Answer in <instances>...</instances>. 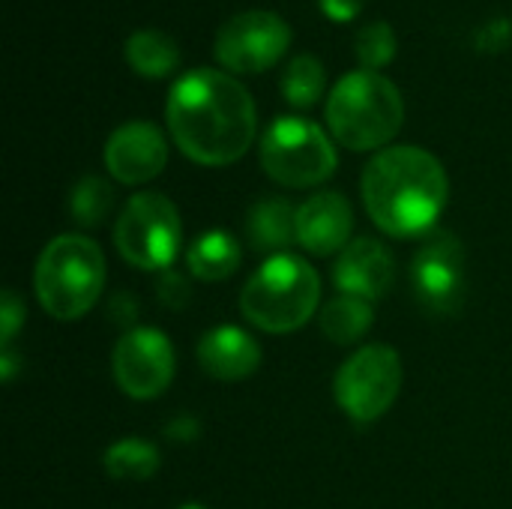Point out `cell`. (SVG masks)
Returning <instances> with one entry per match:
<instances>
[{
    "label": "cell",
    "mask_w": 512,
    "mask_h": 509,
    "mask_svg": "<svg viewBox=\"0 0 512 509\" xmlns=\"http://www.w3.org/2000/svg\"><path fill=\"white\" fill-rule=\"evenodd\" d=\"M165 120L180 153L207 168L246 156L258 132L249 90L222 69L186 72L168 93Z\"/></svg>",
    "instance_id": "6da1fadb"
},
{
    "label": "cell",
    "mask_w": 512,
    "mask_h": 509,
    "mask_svg": "<svg viewBox=\"0 0 512 509\" xmlns=\"http://www.w3.org/2000/svg\"><path fill=\"white\" fill-rule=\"evenodd\" d=\"M372 321H375L372 303L360 300V297H348V294L333 297L321 309V333L333 345H354V342H360L372 330Z\"/></svg>",
    "instance_id": "d6986e66"
},
{
    "label": "cell",
    "mask_w": 512,
    "mask_h": 509,
    "mask_svg": "<svg viewBox=\"0 0 512 509\" xmlns=\"http://www.w3.org/2000/svg\"><path fill=\"white\" fill-rule=\"evenodd\" d=\"M402 123L405 99L381 72H348L327 96L330 135L348 150H381L399 135Z\"/></svg>",
    "instance_id": "3957f363"
},
{
    "label": "cell",
    "mask_w": 512,
    "mask_h": 509,
    "mask_svg": "<svg viewBox=\"0 0 512 509\" xmlns=\"http://www.w3.org/2000/svg\"><path fill=\"white\" fill-rule=\"evenodd\" d=\"M198 363L216 381H225V384L243 381V378L258 372L261 345L252 333H246L234 324H222V327H213L201 336Z\"/></svg>",
    "instance_id": "9a60e30c"
},
{
    "label": "cell",
    "mask_w": 512,
    "mask_h": 509,
    "mask_svg": "<svg viewBox=\"0 0 512 509\" xmlns=\"http://www.w3.org/2000/svg\"><path fill=\"white\" fill-rule=\"evenodd\" d=\"M183 243V222L162 192L132 195L114 222V246L135 270H168Z\"/></svg>",
    "instance_id": "52a82bcc"
},
{
    "label": "cell",
    "mask_w": 512,
    "mask_h": 509,
    "mask_svg": "<svg viewBox=\"0 0 512 509\" xmlns=\"http://www.w3.org/2000/svg\"><path fill=\"white\" fill-rule=\"evenodd\" d=\"M165 435L171 441H195L198 438V423L192 417H180V420H174V423L165 426Z\"/></svg>",
    "instance_id": "484cf974"
},
{
    "label": "cell",
    "mask_w": 512,
    "mask_h": 509,
    "mask_svg": "<svg viewBox=\"0 0 512 509\" xmlns=\"http://www.w3.org/2000/svg\"><path fill=\"white\" fill-rule=\"evenodd\" d=\"M240 261H243V252H240L237 237L222 228L204 231L186 252V267L201 282H222L234 276Z\"/></svg>",
    "instance_id": "e0dca14e"
},
{
    "label": "cell",
    "mask_w": 512,
    "mask_h": 509,
    "mask_svg": "<svg viewBox=\"0 0 512 509\" xmlns=\"http://www.w3.org/2000/svg\"><path fill=\"white\" fill-rule=\"evenodd\" d=\"M261 168L288 189H312L333 177L339 156L333 138L306 117H276L261 138Z\"/></svg>",
    "instance_id": "8992f818"
},
{
    "label": "cell",
    "mask_w": 512,
    "mask_h": 509,
    "mask_svg": "<svg viewBox=\"0 0 512 509\" xmlns=\"http://www.w3.org/2000/svg\"><path fill=\"white\" fill-rule=\"evenodd\" d=\"M327 87L324 63L312 54H300L288 63L282 75V96L294 108H312Z\"/></svg>",
    "instance_id": "44dd1931"
},
{
    "label": "cell",
    "mask_w": 512,
    "mask_h": 509,
    "mask_svg": "<svg viewBox=\"0 0 512 509\" xmlns=\"http://www.w3.org/2000/svg\"><path fill=\"white\" fill-rule=\"evenodd\" d=\"M168 165V141L150 120H129L117 126L105 144V168L123 186H141L159 177Z\"/></svg>",
    "instance_id": "7c38bea8"
},
{
    "label": "cell",
    "mask_w": 512,
    "mask_h": 509,
    "mask_svg": "<svg viewBox=\"0 0 512 509\" xmlns=\"http://www.w3.org/2000/svg\"><path fill=\"white\" fill-rule=\"evenodd\" d=\"M111 204H114V189L108 180H102L96 174L81 177L69 192V216L81 228L102 225L111 213Z\"/></svg>",
    "instance_id": "7402d4cb"
},
{
    "label": "cell",
    "mask_w": 512,
    "mask_h": 509,
    "mask_svg": "<svg viewBox=\"0 0 512 509\" xmlns=\"http://www.w3.org/2000/svg\"><path fill=\"white\" fill-rule=\"evenodd\" d=\"M321 300V279L306 258L282 252L270 255L243 285L240 312L264 333H294L315 315Z\"/></svg>",
    "instance_id": "277c9868"
},
{
    "label": "cell",
    "mask_w": 512,
    "mask_h": 509,
    "mask_svg": "<svg viewBox=\"0 0 512 509\" xmlns=\"http://www.w3.org/2000/svg\"><path fill=\"white\" fill-rule=\"evenodd\" d=\"M33 288L39 306L57 321L84 318L105 288V255L84 234L54 237L36 261Z\"/></svg>",
    "instance_id": "5b68a950"
},
{
    "label": "cell",
    "mask_w": 512,
    "mask_h": 509,
    "mask_svg": "<svg viewBox=\"0 0 512 509\" xmlns=\"http://www.w3.org/2000/svg\"><path fill=\"white\" fill-rule=\"evenodd\" d=\"M24 315H27L24 312V300L12 288H6L3 291V300H0V342H3V348L12 345L18 327L24 324Z\"/></svg>",
    "instance_id": "cb8c5ba5"
},
{
    "label": "cell",
    "mask_w": 512,
    "mask_h": 509,
    "mask_svg": "<svg viewBox=\"0 0 512 509\" xmlns=\"http://www.w3.org/2000/svg\"><path fill=\"white\" fill-rule=\"evenodd\" d=\"M333 282L348 297L378 303L393 291L396 258L375 237H357L339 252L333 267Z\"/></svg>",
    "instance_id": "4fadbf2b"
},
{
    "label": "cell",
    "mask_w": 512,
    "mask_h": 509,
    "mask_svg": "<svg viewBox=\"0 0 512 509\" xmlns=\"http://www.w3.org/2000/svg\"><path fill=\"white\" fill-rule=\"evenodd\" d=\"M291 48V27L282 15L270 9H249L231 15L213 42L216 60L225 72L234 75H258L276 66Z\"/></svg>",
    "instance_id": "9c48e42d"
},
{
    "label": "cell",
    "mask_w": 512,
    "mask_h": 509,
    "mask_svg": "<svg viewBox=\"0 0 512 509\" xmlns=\"http://www.w3.org/2000/svg\"><path fill=\"white\" fill-rule=\"evenodd\" d=\"M246 240L255 252L282 255L297 243V207L288 198H261L246 216Z\"/></svg>",
    "instance_id": "2e32d148"
},
{
    "label": "cell",
    "mask_w": 512,
    "mask_h": 509,
    "mask_svg": "<svg viewBox=\"0 0 512 509\" xmlns=\"http://www.w3.org/2000/svg\"><path fill=\"white\" fill-rule=\"evenodd\" d=\"M177 357L171 339L156 327L123 333L111 351V372L129 399H156L174 381Z\"/></svg>",
    "instance_id": "30bf717a"
},
{
    "label": "cell",
    "mask_w": 512,
    "mask_h": 509,
    "mask_svg": "<svg viewBox=\"0 0 512 509\" xmlns=\"http://www.w3.org/2000/svg\"><path fill=\"white\" fill-rule=\"evenodd\" d=\"M318 6L330 21H351L360 15L363 0H318Z\"/></svg>",
    "instance_id": "d4e9b609"
},
{
    "label": "cell",
    "mask_w": 512,
    "mask_h": 509,
    "mask_svg": "<svg viewBox=\"0 0 512 509\" xmlns=\"http://www.w3.org/2000/svg\"><path fill=\"white\" fill-rule=\"evenodd\" d=\"M411 285L420 306L432 315H450L465 291V249L456 234L435 228L423 237L411 261Z\"/></svg>",
    "instance_id": "8fae6325"
},
{
    "label": "cell",
    "mask_w": 512,
    "mask_h": 509,
    "mask_svg": "<svg viewBox=\"0 0 512 509\" xmlns=\"http://www.w3.org/2000/svg\"><path fill=\"white\" fill-rule=\"evenodd\" d=\"M126 63L144 78H165L180 66L177 42L162 30H135L126 39Z\"/></svg>",
    "instance_id": "ac0fdd59"
},
{
    "label": "cell",
    "mask_w": 512,
    "mask_h": 509,
    "mask_svg": "<svg viewBox=\"0 0 512 509\" xmlns=\"http://www.w3.org/2000/svg\"><path fill=\"white\" fill-rule=\"evenodd\" d=\"M360 192L375 228L408 240L435 231L450 198V180L438 156L414 144H399L378 150L366 162Z\"/></svg>",
    "instance_id": "7a4b0ae2"
},
{
    "label": "cell",
    "mask_w": 512,
    "mask_h": 509,
    "mask_svg": "<svg viewBox=\"0 0 512 509\" xmlns=\"http://www.w3.org/2000/svg\"><path fill=\"white\" fill-rule=\"evenodd\" d=\"M354 54H357L360 66L369 69V72H381L384 66H390L393 57H396V33H393V27L387 21H369L357 33Z\"/></svg>",
    "instance_id": "603a6c76"
},
{
    "label": "cell",
    "mask_w": 512,
    "mask_h": 509,
    "mask_svg": "<svg viewBox=\"0 0 512 509\" xmlns=\"http://www.w3.org/2000/svg\"><path fill=\"white\" fill-rule=\"evenodd\" d=\"M177 509H207V507H204V504H180Z\"/></svg>",
    "instance_id": "4316f807"
},
{
    "label": "cell",
    "mask_w": 512,
    "mask_h": 509,
    "mask_svg": "<svg viewBox=\"0 0 512 509\" xmlns=\"http://www.w3.org/2000/svg\"><path fill=\"white\" fill-rule=\"evenodd\" d=\"M159 450L150 444V441H141V438H123V441H114L105 456H102V465H105V474L111 480H129V483H144L150 480L156 471H159Z\"/></svg>",
    "instance_id": "ffe728a7"
},
{
    "label": "cell",
    "mask_w": 512,
    "mask_h": 509,
    "mask_svg": "<svg viewBox=\"0 0 512 509\" xmlns=\"http://www.w3.org/2000/svg\"><path fill=\"white\" fill-rule=\"evenodd\" d=\"M354 210L342 192H318L297 207V243L315 255H339L351 243Z\"/></svg>",
    "instance_id": "5bb4252c"
},
{
    "label": "cell",
    "mask_w": 512,
    "mask_h": 509,
    "mask_svg": "<svg viewBox=\"0 0 512 509\" xmlns=\"http://www.w3.org/2000/svg\"><path fill=\"white\" fill-rule=\"evenodd\" d=\"M405 366L396 348L366 345L354 351L333 378V396L339 408L360 426L381 420L399 399Z\"/></svg>",
    "instance_id": "ba28073f"
}]
</instances>
